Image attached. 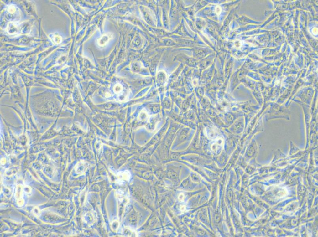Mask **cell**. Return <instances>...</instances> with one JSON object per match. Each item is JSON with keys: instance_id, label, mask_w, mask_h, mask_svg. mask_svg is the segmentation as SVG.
<instances>
[{"instance_id": "5b68a950", "label": "cell", "mask_w": 318, "mask_h": 237, "mask_svg": "<svg viewBox=\"0 0 318 237\" xmlns=\"http://www.w3.org/2000/svg\"><path fill=\"white\" fill-rule=\"evenodd\" d=\"M118 175L119 176L122 177V178L124 179V180L128 181L129 179H130V173L127 171L120 172L118 173Z\"/></svg>"}, {"instance_id": "277c9868", "label": "cell", "mask_w": 318, "mask_h": 237, "mask_svg": "<svg viewBox=\"0 0 318 237\" xmlns=\"http://www.w3.org/2000/svg\"><path fill=\"white\" fill-rule=\"evenodd\" d=\"M49 37L53 43L55 44H60L62 42V38L58 33H52L50 34Z\"/></svg>"}, {"instance_id": "8992f818", "label": "cell", "mask_w": 318, "mask_h": 237, "mask_svg": "<svg viewBox=\"0 0 318 237\" xmlns=\"http://www.w3.org/2000/svg\"><path fill=\"white\" fill-rule=\"evenodd\" d=\"M7 11L11 14H13L17 11V7L13 4H11L8 8Z\"/></svg>"}, {"instance_id": "6da1fadb", "label": "cell", "mask_w": 318, "mask_h": 237, "mask_svg": "<svg viewBox=\"0 0 318 237\" xmlns=\"http://www.w3.org/2000/svg\"><path fill=\"white\" fill-rule=\"evenodd\" d=\"M113 92V93L110 95L107 98L120 102H125L129 98V92L124 91L123 85L119 83L114 86Z\"/></svg>"}, {"instance_id": "3957f363", "label": "cell", "mask_w": 318, "mask_h": 237, "mask_svg": "<svg viewBox=\"0 0 318 237\" xmlns=\"http://www.w3.org/2000/svg\"><path fill=\"white\" fill-rule=\"evenodd\" d=\"M112 35L111 33H107L103 34L98 40V44L101 47L105 46L107 44L110 40L112 39Z\"/></svg>"}, {"instance_id": "7a4b0ae2", "label": "cell", "mask_w": 318, "mask_h": 237, "mask_svg": "<svg viewBox=\"0 0 318 237\" xmlns=\"http://www.w3.org/2000/svg\"><path fill=\"white\" fill-rule=\"evenodd\" d=\"M7 31L10 35H16L20 34L21 33L22 28L18 23L12 22L8 25Z\"/></svg>"}]
</instances>
